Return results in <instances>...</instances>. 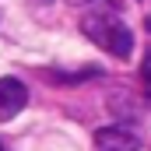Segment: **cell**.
I'll return each mask as SVG.
<instances>
[{
    "label": "cell",
    "mask_w": 151,
    "mask_h": 151,
    "mask_svg": "<svg viewBox=\"0 0 151 151\" xmlns=\"http://www.w3.org/2000/svg\"><path fill=\"white\" fill-rule=\"evenodd\" d=\"M81 32L91 39L99 49H106L109 56H116V60H127L134 53V32L113 11H88L81 18Z\"/></svg>",
    "instance_id": "6da1fadb"
},
{
    "label": "cell",
    "mask_w": 151,
    "mask_h": 151,
    "mask_svg": "<svg viewBox=\"0 0 151 151\" xmlns=\"http://www.w3.org/2000/svg\"><path fill=\"white\" fill-rule=\"evenodd\" d=\"M25 102H28V88L18 77H0V123H11L25 109Z\"/></svg>",
    "instance_id": "7a4b0ae2"
},
{
    "label": "cell",
    "mask_w": 151,
    "mask_h": 151,
    "mask_svg": "<svg viewBox=\"0 0 151 151\" xmlns=\"http://www.w3.org/2000/svg\"><path fill=\"white\" fill-rule=\"evenodd\" d=\"M95 151H141V141L123 127H102L95 130Z\"/></svg>",
    "instance_id": "3957f363"
},
{
    "label": "cell",
    "mask_w": 151,
    "mask_h": 151,
    "mask_svg": "<svg viewBox=\"0 0 151 151\" xmlns=\"http://www.w3.org/2000/svg\"><path fill=\"white\" fill-rule=\"evenodd\" d=\"M141 77H144V88H148V99H151V53L144 60V67H141Z\"/></svg>",
    "instance_id": "277c9868"
},
{
    "label": "cell",
    "mask_w": 151,
    "mask_h": 151,
    "mask_svg": "<svg viewBox=\"0 0 151 151\" xmlns=\"http://www.w3.org/2000/svg\"><path fill=\"white\" fill-rule=\"evenodd\" d=\"M148 28H151V14H148Z\"/></svg>",
    "instance_id": "5b68a950"
},
{
    "label": "cell",
    "mask_w": 151,
    "mask_h": 151,
    "mask_svg": "<svg viewBox=\"0 0 151 151\" xmlns=\"http://www.w3.org/2000/svg\"><path fill=\"white\" fill-rule=\"evenodd\" d=\"M0 151H4V148H0Z\"/></svg>",
    "instance_id": "8992f818"
}]
</instances>
